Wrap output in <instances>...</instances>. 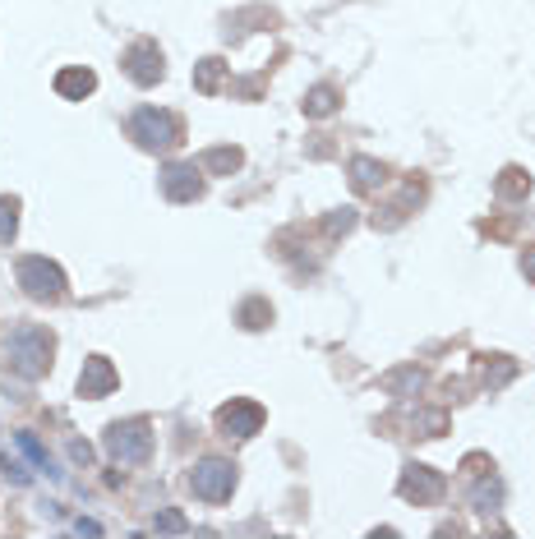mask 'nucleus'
Segmentation results:
<instances>
[{"instance_id":"dca6fc26","label":"nucleus","mask_w":535,"mask_h":539,"mask_svg":"<svg viewBox=\"0 0 535 539\" xmlns=\"http://www.w3.org/2000/svg\"><path fill=\"white\" fill-rule=\"evenodd\" d=\"M19 231V203L14 199H0V245H10Z\"/></svg>"},{"instance_id":"39448f33","label":"nucleus","mask_w":535,"mask_h":539,"mask_svg":"<svg viewBox=\"0 0 535 539\" xmlns=\"http://www.w3.org/2000/svg\"><path fill=\"white\" fill-rule=\"evenodd\" d=\"M19 286L33 295V300H61L65 295V273L46 258H23L19 263Z\"/></svg>"},{"instance_id":"f03ea898","label":"nucleus","mask_w":535,"mask_h":539,"mask_svg":"<svg viewBox=\"0 0 535 539\" xmlns=\"http://www.w3.org/2000/svg\"><path fill=\"white\" fill-rule=\"evenodd\" d=\"M5 350H10V364L23 379H42L51 369V332H42V328H19Z\"/></svg>"},{"instance_id":"6e6552de","label":"nucleus","mask_w":535,"mask_h":539,"mask_svg":"<svg viewBox=\"0 0 535 539\" xmlns=\"http://www.w3.org/2000/svg\"><path fill=\"white\" fill-rule=\"evenodd\" d=\"M397 494L407 498V502H434L439 494H443V475L439 470H430V466H407V475H401V484H397Z\"/></svg>"},{"instance_id":"4be33fe9","label":"nucleus","mask_w":535,"mask_h":539,"mask_svg":"<svg viewBox=\"0 0 535 539\" xmlns=\"http://www.w3.org/2000/svg\"><path fill=\"white\" fill-rule=\"evenodd\" d=\"M351 222H356V212H351V208H342V217H328V231H346Z\"/></svg>"},{"instance_id":"b1692460","label":"nucleus","mask_w":535,"mask_h":539,"mask_svg":"<svg viewBox=\"0 0 535 539\" xmlns=\"http://www.w3.org/2000/svg\"><path fill=\"white\" fill-rule=\"evenodd\" d=\"M70 456H74V461H88L93 452H88V443H70Z\"/></svg>"},{"instance_id":"f3484780","label":"nucleus","mask_w":535,"mask_h":539,"mask_svg":"<svg viewBox=\"0 0 535 539\" xmlns=\"http://www.w3.org/2000/svg\"><path fill=\"white\" fill-rule=\"evenodd\" d=\"M526 190H531V180H526L517 167H513V171H503V180H498V194H503V199H522Z\"/></svg>"},{"instance_id":"6ab92c4d","label":"nucleus","mask_w":535,"mask_h":539,"mask_svg":"<svg viewBox=\"0 0 535 539\" xmlns=\"http://www.w3.org/2000/svg\"><path fill=\"white\" fill-rule=\"evenodd\" d=\"M19 447L33 456V466H37V470H51V456H46V447H42L33 434H19Z\"/></svg>"},{"instance_id":"412c9836","label":"nucleus","mask_w":535,"mask_h":539,"mask_svg":"<svg viewBox=\"0 0 535 539\" xmlns=\"http://www.w3.org/2000/svg\"><path fill=\"white\" fill-rule=\"evenodd\" d=\"M498 502V479H490V484H480V489H475V507L480 511H490Z\"/></svg>"},{"instance_id":"4468645a","label":"nucleus","mask_w":535,"mask_h":539,"mask_svg":"<svg viewBox=\"0 0 535 539\" xmlns=\"http://www.w3.org/2000/svg\"><path fill=\"white\" fill-rule=\"evenodd\" d=\"M351 180H356V190H374V184H383V167L374 157H356L351 161Z\"/></svg>"},{"instance_id":"423d86ee","label":"nucleus","mask_w":535,"mask_h":539,"mask_svg":"<svg viewBox=\"0 0 535 539\" xmlns=\"http://www.w3.org/2000/svg\"><path fill=\"white\" fill-rule=\"evenodd\" d=\"M218 429L226 438H254L263 429V406H254V401H231V406L218 411Z\"/></svg>"},{"instance_id":"9b49d317","label":"nucleus","mask_w":535,"mask_h":539,"mask_svg":"<svg viewBox=\"0 0 535 539\" xmlns=\"http://www.w3.org/2000/svg\"><path fill=\"white\" fill-rule=\"evenodd\" d=\"M93 88H97L93 69H61V74H56V93H61V97H88Z\"/></svg>"},{"instance_id":"5701e85b","label":"nucleus","mask_w":535,"mask_h":539,"mask_svg":"<svg viewBox=\"0 0 535 539\" xmlns=\"http://www.w3.org/2000/svg\"><path fill=\"white\" fill-rule=\"evenodd\" d=\"M74 530H78V535H102V526H97V521H84V517L74 521Z\"/></svg>"},{"instance_id":"f8f14e48","label":"nucleus","mask_w":535,"mask_h":539,"mask_svg":"<svg viewBox=\"0 0 535 539\" xmlns=\"http://www.w3.org/2000/svg\"><path fill=\"white\" fill-rule=\"evenodd\" d=\"M199 167L212 171V176H231V171L240 167V152H235V148H208V152L199 157Z\"/></svg>"},{"instance_id":"0eeeda50","label":"nucleus","mask_w":535,"mask_h":539,"mask_svg":"<svg viewBox=\"0 0 535 539\" xmlns=\"http://www.w3.org/2000/svg\"><path fill=\"white\" fill-rule=\"evenodd\" d=\"M125 74L139 88H152L157 78H162V51H157V42H134L125 51Z\"/></svg>"},{"instance_id":"9d476101","label":"nucleus","mask_w":535,"mask_h":539,"mask_svg":"<svg viewBox=\"0 0 535 539\" xmlns=\"http://www.w3.org/2000/svg\"><path fill=\"white\" fill-rule=\"evenodd\" d=\"M162 190H167L171 203H190V199H199L203 180H199L194 167H167V171H162Z\"/></svg>"},{"instance_id":"ddd939ff","label":"nucleus","mask_w":535,"mask_h":539,"mask_svg":"<svg viewBox=\"0 0 535 539\" xmlns=\"http://www.w3.org/2000/svg\"><path fill=\"white\" fill-rule=\"evenodd\" d=\"M337 111V93L328 88V84H318L309 97H305V116H314V120H324V116H333Z\"/></svg>"},{"instance_id":"f257e3e1","label":"nucleus","mask_w":535,"mask_h":539,"mask_svg":"<svg viewBox=\"0 0 535 539\" xmlns=\"http://www.w3.org/2000/svg\"><path fill=\"white\" fill-rule=\"evenodd\" d=\"M129 134L139 139L148 152H171L180 143V120L171 111H157V106H139L129 120Z\"/></svg>"},{"instance_id":"aec40b11","label":"nucleus","mask_w":535,"mask_h":539,"mask_svg":"<svg viewBox=\"0 0 535 539\" xmlns=\"http://www.w3.org/2000/svg\"><path fill=\"white\" fill-rule=\"evenodd\" d=\"M152 530H167V535H180V530H185V517H180V511H157V521H152Z\"/></svg>"},{"instance_id":"20e7f679","label":"nucleus","mask_w":535,"mask_h":539,"mask_svg":"<svg viewBox=\"0 0 535 539\" xmlns=\"http://www.w3.org/2000/svg\"><path fill=\"white\" fill-rule=\"evenodd\" d=\"M190 489H194V498H203V502H226L231 489H235V466H231V461H218V456H208V461L194 466Z\"/></svg>"},{"instance_id":"1a4fd4ad","label":"nucleus","mask_w":535,"mask_h":539,"mask_svg":"<svg viewBox=\"0 0 535 539\" xmlns=\"http://www.w3.org/2000/svg\"><path fill=\"white\" fill-rule=\"evenodd\" d=\"M120 383V373L111 369V360H102V355H93V360H84V373H78V396H106Z\"/></svg>"},{"instance_id":"2eb2a0df","label":"nucleus","mask_w":535,"mask_h":539,"mask_svg":"<svg viewBox=\"0 0 535 539\" xmlns=\"http://www.w3.org/2000/svg\"><path fill=\"white\" fill-rule=\"evenodd\" d=\"M222 61L218 56H208V61H199V69H194V88L199 93H218V84H222Z\"/></svg>"},{"instance_id":"393cba45","label":"nucleus","mask_w":535,"mask_h":539,"mask_svg":"<svg viewBox=\"0 0 535 539\" xmlns=\"http://www.w3.org/2000/svg\"><path fill=\"white\" fill-rule=\"evenodd\" d=\"M522 267H526V277L535 282V254H526V263H522Z\"/></svg>"},{"instance_id":"a211bd4d","label":"nucleus","mask_w":535,"mask_h":539,"mask_svg":"<svg viewBox=\"0 0 535 539\" xmlns=\"http://www.w3.org/2000/svg\"><path fill=\"white\" fill-rule=\"evenodd\" d=\"M268 318H273V309H268L263 300H250L245 309H240V323H245V328H263Z\"/></svg>"},{"instance_id":"7ed1b4c3","label":"nucleus","mask_w":535,"mask_h":539,"mask_svg":"<svg viewBox=\"0 0 535 539\" xmlns=\"http://www.w3.org/2000/svg\"><path fill=\"white\" fill-rule=\"evenodd\" d=\"M106 452H111L120 466H139V461H148V452H152V429H148V420L111 424V429H106Z\"/></svg>"}]
</instances>
